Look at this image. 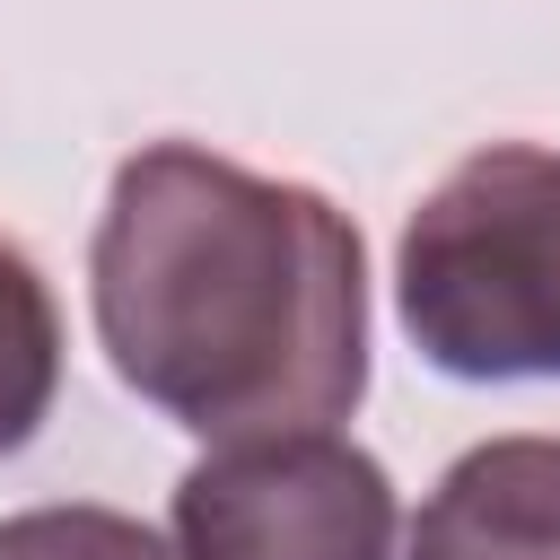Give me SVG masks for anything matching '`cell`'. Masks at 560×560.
<instances>
[{"mask_svg":"<svg viewBox=\"0 0 560 560\" xmlns=\"http://www.w3.org/2000/svg\"><path fill=\"white\" fill-rule=\"evenodd\" d=\"M394 481L332 429L210 446L175 481V560H394Z\"/></svg>","mask_w":560,"mask_h":560,"instance_id":"cell-3","label":"cell"},{"mask_svg":"<svg viewBox=\"0 0 560 560\" xmlns=\"http://www.w3.org/2000/svg\"><path fill=\"white\" fill-rule=\"evenodd\" d=\"M61 394V306L44 271L0 236V455H18Z\"/></svg>","mask_w":560,"mask_h":560,"instance_id":"cell-5","label":"cell"},{"mask_svg":"<svg viewBox=\"0 0 560 560\" xmlns=\"http://www.w3.org/2000/svg\"><path fill=\"white\" fill-rule=\"evenodd\" d=\"M394 306L411 350L464 385L560 376V149H472L394 245Z\"/></svg>","mask_w":560,"mask_h":560,"instance_id":"cell-2","label":"cell"},{"mask_svg":"<svg viewBox=\"0 0 560 560\" xmlns=\"http://www.w3.org/2000/svg\"><path fill=\"white\" fill-rule=\"evenodd\" d=\"M0 560H175V542H158L140 516L70 499V508H26L0 525Z\"/></svg>","mask_w":560,"mask_h":560,"instance_id":"cell-6","label":"cell"},{"mask_svg":"<svg viewBox=\"0 0 560 560\" xmlns=\"http://www.w3.org/2000/svg\"><path fill=\"white\" fill-rule=\"evenodd\" d=\"M88 298L114 376L210 446L332 429L368 394L359 228L219 149L149 140L114 166Z\"/></svg>","mask_w":560,"mask_h":560,"instance_id":"cell-1","label":"cell"},{"mask_svg":"<svg viewBox=\"0 0 560 560\" xmlns=\"http://www.w3.org/2000/svg\"><path fill=\"white\" fill-rule=\"evenodd\" d=\"M402 560H560V438H490L455 455Z\"/></svg>","mask_w":560,"mask_h":560,"instance_id":"cell-4","label":"cell"}]
</instances>
